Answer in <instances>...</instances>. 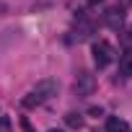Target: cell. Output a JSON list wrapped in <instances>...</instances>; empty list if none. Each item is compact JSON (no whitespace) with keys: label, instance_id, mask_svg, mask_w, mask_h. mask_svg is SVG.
Listing matches in <instances>:
<instances>
[{"label":"cell","instance_id":"6da1fadb","mask_svg":"<svg viewBox=\"0 0 132 132\" xmlns=\"http://www.w3.org/2000/svg\"><path fill=\"white\" fill-rule=\"evenodd\" d=\"M57 91H60V83H57L54 78L39 80V83H36V86L23 96V106H26V109H36V106L47 104L49 98H54V96H57Z\"/></svg>","mask_w":132,"mask_h":132},{"label":"cell","instance_id":"7a4b0ae2","mask_svg":"<svg viewBox=\"0 0 132 132\" xmlns=\"http://www.w3.org/2000/svg\"><path fill=\"white\" fill-rule=\"evenodd\" d=\"M111 60H114V47H111L109 42L98 39V42L93 44V62L98 65V68H106Z\"/></svg>","mask_w":132,"mask_h":132},{"label":"cell","instance_id":"3957f363","mask_svg":"<svg viewBox=\"0 0 132 132\" xmlns=\"http://www.w3.org/2000/svg\"><path fill=\"white\" fill-rule=\"evenodd\" d=\"M96 91V78L91 73H80L78 80H75V93L78 96H91Z\"/></svg>","mask_w":132,"mask_h":132},{"label":"cell","instance_id":"277c9868","mask_svg":"<svg viewBox=\"0 0 132 132\" xmlns=\"http://www.w3.org/2000/svg\"><path fill=\"white\" fill-rule=\"evenodd\" d=\"M104 23H106L109 29L119 31V29H122V23H124V8H119V5L109 8V11H106V16H104Z\"/></svg>","mask_w":132,"mask_h":132},{"label":"cell","instance_id":"5b68a950","mask_svg":"<svg viewBox=\"0 0 132 132\" xmlns=\"http://www.w3.org/2000/svg\"><path fill=\"white\" fill-rule=\"evenodd\" d=\"M93 34V21H86L83 16H80V21L75 23V29H73V39H78V42H83V39H88Z\"/></svg>","mask_w":132,"mask_h":132},{"label":"cell","instance_id":"8992f818","mask_svg":"<svg viewBox=\"0 0 132 132\" xmlns=\"http://www.w3.org/2000/svg\"><path fill=\"white\" fill-rule=\"evenodd\" d=\"M119 75L132 78V49H127L124 54H119Z\"/></svg>","mask_w":132,"mask_h":132},{"label":"cell","instance_id":"52a82bcc","mask_svg":"<svg viewBox=\"0 0 132 132\" xmlns=\"http://www.w3.org/2000/svg\"><path fill=\"white\" fill-rule=\"evenodd\" d=\"M129 127H127V122L124 119H119V117H109L106 119V132H127Z\"/></svg>","mask_w":132,"mask_h":132},{"label":"cell","instance_id":"ba28073f","mask_svg":"<svg viewBox=\"0 0 132 132\" xmlns=\"http://www.w3.org/2000/svg\"><path fill=\"white\" fill-rule=\"evenodd\" d=\"M65 122H68V127H73V129H80L83 127V117L75 114V111H70L68 117H65Z\"/></svg>","mask_w":132,"mask_h":132},{"label":"cell","instance_id":"9c48e42d","mask_svg":"<svg viewBox=\"0 0 132 132\" xmlns=\"http://www.w3.org/2000/svg\"><path fill=\"white\" fill-rule=\"evenodd\" d=\"M122 44H124L127 49H132V26H129V29L122 34Z\"/></svg>","mask_w":132,"mask_h":132},{"label":"cell","instance_id":"30bf717a","mask_svg":"<svg viewBox=\"0 0 132 132\" xmlns=\"http://www.w3.org/2000/svg\"><path fill=\"white\" fill-rule=\"evenodd\" d=\"M21 127H23V132H34V129H31V122H29V119H21Z\"/></svg>","mask_w":132,"mask_h":132},{"label":"cell","instance_id":"8fae6325","mask_svg":"<svg viewBox=\"0 0 132 132\" xmlns=\"http://www.w3.org/2000/svg\"><path fill=\"white\" fill-rule=\"evenodd\" d=\"M86 3H91V5H98V3H101V0H86Z\"/></svg>","mask_w":132,"mask_h":132},{"label":"cell","instance_id":"7c38bea8","mask_svg":"<svg viewBox=\"0 0 132 132\" xmlns=\"http://www.w3.org/2000/svg\"><path fill=\"white\" fill-rule=\"evenodd\" d=\"M49 132H62V129H49Z\"/></svg>","mask_w":132,"mask_h":132}]
</instances>
